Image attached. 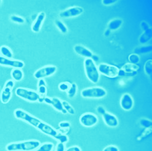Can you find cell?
<instances>
[{"mask_svg":"<svg viewBox=\"0 0 152 151\" xmlns=\"http://www.w3.org/2000/svg\"><path fill=\"white\" fill-rule=\"evenodd\" d=\"M14 116L19 120L26 122L29 125L37 128L44 134L54 137L58 134V131L54 129L50 125L45 123L40 119L35 117L28 114L26 111L21 109H16L14 111Z\"/></svg>","mask_w":152,"mask_h":151,"instance_id":"1","label":"cell"},{"mask_svg":"<svg viewBox=\"0 0 152 151\" xmlns=\"http://www.w3.org/2000/svg\"><path fill=\"white\" fill-rule=\"evenodd\" d=\"M40 145L38 140H30L9 143L6 146V149L7 151H34Z\"/></svg>","mask_w":152,"mask_h":151,"instance_id":"2","label":"cell"},{"mask_svg":"<svg viewBox=\"0 0 152 151\" xmlns=\"http://www.w3.org/2000/svg\"><path fill=\"white\" fill-rule=\"evenodd\" d=\"M84 66L88 79L91 82L97 84L99 81L100 73L95 62L91 58H87L85 60Z\"/></svg>","mask_w":152,"mask_h":151,"instance_id":"3","label":"cell"},{"mask_svg":"<svg viewBox=\"0 0 152 151\" xmlns=\"http://www.w3.org/2000/svg\"><path fill=\"white\" fill-rule=\"evenodd\" d=\"M15 94L20 98L30 102H38L41 97V96L37 92L21 87L16 89Z\"/></svg>","mask_w":152,"mask_h":151,"instance_id":"4","label":"cell"},{"mask_svg":"<svg viewBox=\"0 0 152 151\" xmlns=\"http://www.w3.org/2000/svg\"><path fill=\"white\" fill-rule=\"evenodd\" d=\"M81 95L84 98L102 99L106 96V91L102 87H92L83 89Z\"/></svg>","mask_w":152,"mask_h":151,"instance_id":"5","label":"cell"},{"mask_svg":"<svg viewBox=\"0 0 152 151\" xmlns=\"http://www.w3.org/2000/svg\"><path fill=\"white\" fill-rule=\"evenodd\" d=\"M15 86V82L13 80L7 81L1 91L0 100L3 104L9 103L12 97V90Z\"/></svg>","mask_w":152,"mask_h":151,"instance_id":"6","label":"cell"},{"mask_svg":"<svg viewBox=\"0 0 152 151\" xmlns=\"http://www.w3.org/2000/svg\"><path fill=\"white\" fill-rule=\"evenodd\" d=\"M99 73L110 78H115L118 76L119 68L116 66L107 64H100L98 67Z\"/></svg>","mask_w":152,"mask_h":151,"instance_id":"7","label":"cell"},{"mask_svg":"<svg viewBox=\"0 0 152 151\" xmlns=\"http://www.w3.org/2000/svg\"><path fill=\"white\" fill-rule=\"evenodd\" d=\"M56 70L57 68L55 66H45L37 70L34 74V77L39 80L44 79L54 74L56 72Z\"/></svg>","mask_w":152,"mask_h":151,"instance_id":"8","label":"cell"},{"mask_svg":"<svg viewBox=\"0 0 152 151\" xmlns=\"http://www.w3.org/2000/svg\"><path fill=\"white\" fill-rule=\"evenodd\" d=\"M97 117L92 113H86L80 118V123L87 128H91L96 125L98 122Z\"/></svg>","mask_w":152,"mask_h":151,"instance_id":"9","label":"cell"},{"mask_svg":"<svg viewBox=\"0 0 152 151\" xmlns=\"http://www.w3.org/2000/svg\"><path fill=\"white\" fill-rule=\"evenodd\" d=\"M0 65L12 67L13 68L22 69L24 68L25 64L21 61L12 60V59H8L0 55Z\"/></svg>","mask_w":152,"mask_h":151,"instance_id":"10","label":"cell"},{"mask_svg":"<svg viewBox=\"0 0 152 151\" xmlns=\"http://www.w3.org/2000/svg\"><path fill=\"white\" fill-rule=\"evenodd\" d=\"M83 12V9L80 7H72L69 8L61 13L59 16L61 18H70L76 17Z\"/></svg>","mask_w":152,"mask_h":151,"instance_id":"11","label":"cell"},{"mask_svg":"<svg viewBox=\"0 0 152 151\" xmlns=\"http://www.w3.org/2000/svg\"><path fill=\"white\" fill-rule=\"evenodd\" d=\"M44 101L46 103L51 105L57 111L62 112L63 114H65L67 113L66 111L64 109V108L63 107L62 101L60 99H59L58 98L53 97V98L50 99L49 97H44Z\"/></svg>","mask_w":152,"mask_h":151,"instance_id":"12","label":"cell"},{"mask_svg":"<svg viewBox=\"0 0 152 151\" xmlns=\"http://www.w3.org/2000/svg\"><path fill=\"white\" fill-rule=\"evenodd\" d=\"M120 105L125 111H130L134 106V100L130 94L126 93L123 94L120 100Z\"/></svg>","mask_w":152,"mask_h":151,"instance_id":"13","label":"cell"},{"mask_svg":"<svg viewBox=\"0 0 152 151\" xmlns=\"http://www.w3.org/2000/svg\"><path fill=\"white\" fill-rule=\"evenodd\" d=\"M45 18V13L44 12H41L39 15H37L35 21L32 25L31 30L34 33L39 32L42 24Z\"/></svg>","mask_w":152,"mask_h":151,"instance_id":"14","label":"cell"},{"mask_svg":"<svg viewBox=\"0 0 152 151\" xmlns=\"http://www.w3.org/2000/svg\"><path fill=\"white\" fill-rule=\"evenodd\" d=\"M103 119L106 125L111 128H115L118 125V120L117 118L109 113H105L103 116Z\"/></svg>","mask_w":152,"mask_h":151,"instance_id":"15","label":"cell"},{"mask_svg":"<svg viewBox=\"0 0 152 151\" xmlns=\"http://www.w3.org/2000/svg\"><path fill=\"white\" fill-rule=\"evenodd\" d=\"M74 50L77 54L82 56L83 58H86V59L91 58L93 55L92 53L89 49L80 45H75L74 47Z\"/></svg>","mask_w":152,"mask_h":151,"instance_id":"16","label":"cell"},{"mask_svg":"<svg viewBox=\"0 0 152 151\" xmlns=\"http://www.w3.org/2000/svg\"><path fill=\"white\" fill-rule=\"evenodd\" d=\"M139 69V67L136 64H132L130 63L126 64L121 68V70L126 73V76L129 74L128 76H135L137 74V71Z\"/></svg>","mask_w":152,"mask_h":151,"instance_id":"17","label":"cell"},{"mask_svg":"<svg viewBox=\"0 0 152 151\" xmlns=\"http://www.w3.org/2000/svg\"><path fill=\"white\" fill-rule=\"evenodd\" d=\"M11 76L13 81L20 82L22 81L24 78V73L21 69L13 68L11 72Z\"/></svg>","mask_w":152,"mask_h":151,"instance_id":"18","label":"cell"},{"mask_svg":"<svg viewBox=\"0 0 152 151\" xmlns=\"http://www.w3.org/2000/svg\"><path fill=\"white\" fill-rule=\"evenodd\" d=\"M152 31L151 29H149L144 32V33L140 37L139 41L141 44H145L148 42L151 38Z\"/></svg>","mask_w":152,"mask_h":151,"instance_id":"19","label":"cell"},{"mask_svg":"<svg viewBox=\"0 0 152 151\" xmlns=\"http://www.w3.org/2000/svg\"><path fill=\"white\" fill-rule=\"evenodd\" d=\"M0 53L1 54V56L8 59H12L13 56V52L11 49L6 45L0 47Z\"/></svg>","mask_w":152,"mask_h":151,"instance_id":"20","label":"cell"},{"mask_svg":"<svg viewBox=\"0 0 152 151\" xmlns=\"http://www.w3.org/2000/svg\"><path fill=\"white\" fill-rule=\"evenodd\" d=\"M123 21L120 19H115V20H112L108 25L109 29L111 30H116L118 29L122 25Z\"/></svg>","mask_w":152,"mask_h":151,"instance_id":"21","label":"cell"},{"mask_svg":"<svg viewBox=\"0 0 152 151\" xmlns=\"http://www.w3.org/2000/svg\"><path fill=\"white\" fill-rule=\"evenodd\" d=\"M54 144L52 143H45L41 144L34 151H53Z\"/></svg>","mask_w":152,"mask_h":151,"instance_id":"22","label":"cell"},{"mask_svg":"<svg viewBox=\"0 0 152 151\" xmlns=\"http://www.w3.org/2000/svg\"><path fill=\"white\" fill-rule=\"evenodd\" d=\"M77 86L75 84H72L70 86L69 89L67 91V94L68 96L72 99L74 97H75V96L77 94Z\"/></svg>","mask_w":152,"mask_h":151,"instance_id":"23","label":"cell"},{"mask_svg":"<svg viewBox=\"0 0 152 151\" xmlns=\"http://www.w3.org/2000/svg\"><path fill=\"white\" fill-rule=\"evenodd\" d=\"M62 105L64 109L66 111L67 113L71 114V115H74L75 114V110L74 108L67 102V101H62Z\"/></svg>","mask_w":152,"mask_h":151,"instance_id":"24","label":"cell"},{"mask_svg":"<svg viewBox=\"0 0 152 151\" xmlns=\"http://www.w3.org/2000/svg\"><path fill=\"white\" fill-rule=\"evenodd\" d=\"M55 24L56 27L58 28V29L62 33H66L68 32V29L66 27V26L60 20H56L55 21Z\"/></svg>","mask_w":152,"mask_h":151,"instance_id":"25","label":"cell"},{"mask_svg":"<svg viewBox=\"0 0 152 151\" xmlns=\"http://www.w3.org/2000/svg\"><path fill=\"white\" fill-rule=\"evenodd\" d=\"M54 139H56L57 140H58L60 143H64L65 144V143H66L68 141V137L67 136L63 134L62 133H58L56 134V136L54 137Z\"/></svg>","mask_w":152,"mask_h":151,"instance_id":"26","label":"cell"},{"mask_svg":"<svg viewBox=\"0 0 152 151\" xmlns=\"http://www.w3.org/2000/svg\"><path fill=\"white\" fill-rule=\"evenodd\" d=\"M10 20L13 22V23H17V24H23L25 23V20L21 17V16H19L18 15H12L10 18Z\"/></svg>","mask_w":152,"mask_h":151,"instance_id":"27","label":"cell"},{"mask_svg":"<svg viewBox=\"0 0 152 151\" xmlns=\"http://www.w3.org/2000/svg\"><path fill=\"white\" fill-rule=\"evenodd\" d=\"M152 47L149 45V46H145V47H140L138 48H136L135 50V54H140V53H147L150 52L151 51Z\"/></svg>","mask_w":152,"mask_h":151,"instance_id":"28","label":"cell"},{"mask_svg":"<svg viewBox=\"0 0 152 151\" xmlns=\"http://www.w3.org/2000/svg\"><path fill=\"white\" fill-rule=\"evenodd\" d=\"M140 58L139 56L137 54H131L129 56V61L130 64H137L140 62Z\"/></svg>","mask_w":152,"mask_h":151,"instance_id":"29","label":"cell"},{"mask_svg":"<svg viewBox=\"0 0 152 151\" xmlns=\"http://www.w3.org/2000/svg\"><path fill=\"white\" fill-rule=\"evenodd\" d=\"M144 70L145 72L148 75H151V71H152V61L151 59L148 60L144 65Z\"/></svg>","mask_w":152,"mask_h":151,"instance_id":"30","label":"cell"},{"mask_svg":"<svg viewBox=\"0 0 152 151\" xmlns=\"http://www.w3.org/2000/svg\"><path fill=\"white\" fill-rule=\"evenodd\" d=\"M70 86L71 84L68 82H62L59 85V89L63 92L68 91L70 88Z\"/></svg>","mask_w":152,"mask_h":151,"instance_id":"31","label":"cell"},{"mask_svg":"<svg viewBox=\"0 0 152 151\" xmlns=\"http://www.w3.org/2000/svg\"><path fill=\"white\" fill-rule=\"evenodd\" d=\"M140 124L144 128H150L151 126V122L147 119H142L140 121Z\"/></svg>","mask_w":152,"mask_h":151,"instance_id":"32","label":"cell"},{"mask_svg":"<svg viewBox=\"0 0 152 151\" xmlns=\"http://www.w3.org/2000/svg\"><path fill=\"white\" fill-rule=\"evenodd\" d=\"M37 93L39 94L40 96L45 95L47 93V87L46 86H41L38 87V92Z\"/></svg>","mask_w":152,"mask_h":151,"instance_id":"33","label":"cell"},{"mask_svg":"<svg viewBox=\"0 0 152 151\" xmlns=\"http://www.w3.org/2000/svg\"><path fill=\"white\" fill-rule=\"evenodd\" d=\"M56 151H65V146L64 143H58L56 147Z\"/></svg>","mask_w":152,"mask_h":151,"instance_id":"34","label":"cell"},{"mask_svg":"<svg viewBox=\"0 0 152 151\" xmlns=\"http://www.w3.org/2000/svg\"><path fill=\"white\" fill-rule=\"evenodd\" d=\"M103 151H119V149L115 146H109L104 148Z\"/></svg>","mask_w":152,"mask_h":151,"instance_id":"35","label":"cell"},{"mask_svg":"<svg viewBox=\"0 0 152 151\" xmlns=\"http://www.w3.org/2000/svg\"><path fill=\"white\" fill-rule=\"evenodd\" d=\"M59 126L62 128V129H68L71 125L69 122H62L61 123H59Z\"/></svg>","mask_w":152,"mask_h":151,"instance_id":"36","label":"cell"},{"mask_svg":"<svg viewBox=\"0 0 152 151\" xmlns=\"http://www.w3.org/2000/svg\"><path fill=\"white\" fill-rule=\"evenodd\" d=\"M97 111L99 114H100L102 116H103L105 114V113H106V111L105 109L102 106H99L97 108Z\"/></svg>","mask_w":152,"mask_h":151,"instance_id":"37","label":"cell"},{"mask_svg":"<svg viewBox=\"0 0 152 151\" xmlns=\"http://www.w3.org/2000/svg\"><path fill=\"white\" fill-rule=\"evenodd\" d=\"M65 151H82V150L79 147L77 146H74L68 148L66 150H65Z\"/></svg>","mask_w":152,"mask_h":151,"instance_id":"38","label":"cell"},{"mask_svg":"<svg viewBox=\"0 0 152 151\" xmlns=\"http://www.w3.org/2000/svg\"><path fill=\"white\" fill-rule=\"evenodd\" d=\"M103 1L102 3L106 6H109V5L112 4L116 2V1H115V0H103V1Z\"/></svg>","mask_w":152,"mask_h":151,"instance_id":"39","label":"cell"},{"mask_svg":"<svg viewBox=\"0 0 152 151\" xmlns=\"http://www.w3.org/2000/svg\"><path fill=\"white\" fill-rule=\"evenodd\" d=\"M141 29L144 31H145V30H147L150 29L148 24L146 22H145V21H143V22H142L141 23Z\"/></svg>","mask_w":152,"mask_h":151,"instance_id":"40","label":"cell"},{"mask_svg":"<svg viewBox=\"0 0 152 151\" xmlns=\"http://www.w3.org/2000/svg\"><path fill=\"white\" fill-rule=\"evenodd\" d=\"M37 86H38V87L41 86H46V82L44 79H41L39 80Z\"/></svg>","mask_w":152,"mask_h":151,"instance_id":"41","label":"cell"},{"mask_svg":"<svg viewBox=\"0 0 152 151\" xmlns=\"http://www.w3.org/2000/svg\"><path fill=\"white\" fill-rule=\"evenodd\" d=\"M91 59L94 61V62H98L99 61V57L98 56H97L96 54H93L92 56V57L91 58Z\"/></svg>","mask_w":152,"mask_h":151,"instance_id":"42","label":"cell"},{"mask_svg":"<svg viewBox=\"0 0 152 151\" xmlns=\"http://www.w3.org/2000/svg\"><path fill=\"white\" fill-rule=\"evenodd\" d=\"M118 76H126V73L123 70H122L121 69L119 70Z\"/></svg>","mask_w":152,"mask_h":151,"instance_id":"43","label":"cell"},{"mask_svg":"<svg viewBox=\"0 0 152 151\" xmlns=\"http://www.w3.org/2000/svg\"><path fill=\"white\" fill-rule=\"evenodd\" d=\"M110 30L108 29H107L106 31H105V32H104V35H105V36H109V35H110Z\"/></svg>","mask_w":152,"mask_h":151,"instance_id":"44","label":"cell"},{"mask_svg":"<svg viewBox=\"0 0 152 151\" xmlns=\"http://www.w3.org/2000/svg\"><path fill=\"white\" fill-rule=\"evenodd\" d=\"M1 3H2V1H1V0H0V4H1Z\"/></svg>","mask_w":152,"mask_h":151,"instance_id":"45","label":"cell"},{"mask_svg":"<svg viewBox=\"0 0 152 151\" xmlns=\"http://www.w3.org/2000/svg\"><path fill=\"white\" fill-rule=\"evenodd\" d=\"M0 89H1V86H0Z\"/></svg>","mask_w":152,"mask_h":151,"instance_id":"46","label":"cell"}]
</instances>
